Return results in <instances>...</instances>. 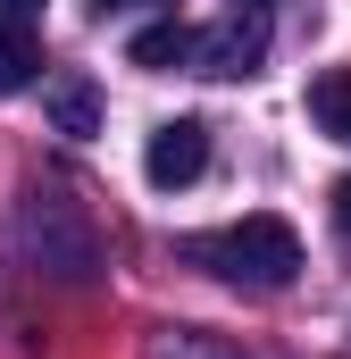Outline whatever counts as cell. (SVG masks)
<instances>
[{
  "mask_svg": "<svg viewBox=\"0 0 351 359\" xmlns=\"http://www.w3.org/2000/svg\"><path fill=\"white\" fill-rule=\"evenodd\" d=\"M310 126H318V134H335V142H351V67L310 76Z\"/></svg>",
  "mask_w": 351,
  "mask_h": 359,
  "instance_id": "6",
  "label": "cell"
},
{
  "mask_svg": "<svg viewBox=\"0 0 351 359\" xmlns=\"http://www.w3.org/2000/svg\"><path fill=\"white\" fill-rule=\"evenodd\" d=\"M267 59V8H234V17H218L209 34H201V76H260Z\"/></svg>",
  "mask_w": 351,
  "mask_h": 359,
  "instance_id": "3",
  "label": "cell"
},
{
  "mask_svg": "<svg viewBox=\"0 0 351 359\" xmlns=\"http://www.w3.org/2000/svg\"><path fill=\"white\" fill-rule=\"evenodd\" d=\"M42 76V34L34 25H0V92H25Z\"/></svg>",
  "mask_w": 351,
  "mask_h": 359,
  "instance_id": "7",
  "label": "cell"
},
{
  "mask_svg": "<svg viewBox=\"0 0 351 359\" xmlns=\"http://www.w3.org/2000/svg\"><path fill=\"white\" fill-rule=\"evenodd\" d=\"M126 59H134L143 76H168V67H192V59H201V34H192L184 17H159V25H143V34L126 42Z\"/></svg>",
  "mask_w": 351,
  "mask_h": 359,
  "instance_id": "4",
  "label": "cell"
},
{
  "mask_svg": "<svg viewBox=\"0 0 351 359\" xmlns=\"http://www.w3.org/2000/svg\"><path fill=\"white\" fill-rule=\"evenodd\" d=\"M335 226H343V234H351V176L335 184Z\"/></svg>",
  "mask_w": 351,
  "mask_h": 359,
  "instance_id": "10",
  "label": "cell"
},
{
  "mask_svg": "<svg viewBox=\"0 0 351 359\" xmlns=\"http://www.w3.org/2000/svg\"><path fill=\"white\" fill-rule=\"evenodd\" d=\"M42 109H51V126H59L67 142H92V134H100V92H92L84 76H51Z\"/></svg>",
  "mask_w": 351,
  "mask_h": 359,
  "instance_id": "5",
  "label": "cell"
},
{
  "mask_svg": "<svg viewBox=\"0 0 351 359\" xmlns=\"http://www.w3.org/2000/svg\"><path fill=\"white\" fill-rule=\"evenodd\" d=\"M201 168H209V126H201V117H168V126H151V142H143V176L159 184V192L201 184Z\"/></svg>",
  "mask_w": 351,
  "mask_h": 359,
  "instance_id": "2",
  "label": "cell"
},
{
  "mask_svg": "<svg viewBox=\"0 0 351 359\" xmlns=\"http://www.w3.org/2000/svg\"><path fill=\"white\" fill-rule=\"evenodd\" d=\"M151 359H243V343H218V334H201V326H168Z\"/></svg>",
  "mask_w": 351,
  "mask_h": 359,
  "instance_id": "8",
  "label": "cell"
},
{
  "mask_svg": "<svg viewBox=\"0 0 351 359\" xmlns=\"http://www.w3.org/2000/svg\"><path fill=\"white\" fill-rule=\"evenodd\" d=\"M184 259L209 276H226V284H243V292H284L293 276H301V234L284 226V217H234V226H218V234H192L184 243Z\"/></svg>",
  "mask_w": 351,
  "mask_h": 359,
  "instance_id": "1",
  "label": "cell"
},
{
  "mask_svg": "<svg viewBox=\"0 0 351 359\" xmlns=\"http://www.w3.org/2000/svg\"><path fill=\"white\" fill-rule=\"evenodd\" d=\"M117 8H143V0H92V17H117Z\"/></svg>",
  "mask_w": 351,
  "mask_h": 359,
  "instance_id": "11",
  "label": "cell"
},
{
  "mask_svg": "<svg viewBox=\"0 0 351 359\" xmlns=\"http://www.w3.org/2000/svg\"><path fill=\"white\" fill-rule=\"evenodd\" d=\"M42 17V0H0V25H34Z\"/></svg>",
  "mask_w": 351,
  "mask_h": 359,
  "instance_id": "9",
  "label": "cell"
},
{
  "mask_svg": "<svg viewBox=\"0 0 351 359\" xmlns=\"http://www.w3.org/2000/svg\"><path fill=\"white\" fill-rule=\"evenodd\" d=\"M243 8H267V0H243Z\"/></svg>",
  "mask_w": 351,
  "mask_h": 359,
  "instance_id": "12",
  "label": "cell"
}]
</instances>
